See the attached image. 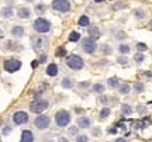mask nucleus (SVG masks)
Wrapping results in <instances>:
<instances>
[{
  "label": "nucleus",
  "instance_id": "obj_11",
  "mask_svg": "<svg viewBox=\"0 0 152 142\" xmlns=\"http://www.w3.org/2000/svg\"><path fill=\"white\" fill-rule=\"evenodd\" d=\"M17 14H19L20 19H30L31 17V10L28 9V7H20L19 11H17Z\"/></svg>",
  "mask_w": 152,
  "mask_h": 142
},
{
  "label": "nucleus",
  "instance_id": "obj_30",
  "mask_svg": "<svg viewBox=\"0 0 152 142\" xmlns=\"http://www.w3.org/2000/svg\"><path fill=\"white\" fill-rule=\"evenodd\" d=\"M117 62L120 65H123V66H125V65H128V58H127L125 55H121V56L117 58Z\"/></svg>",
  "mask_w": 152,
  "mask_h": 142
},
{
  "label": "nucleus",
  "instance_id": "obj_13",
  "mask_svg": "<svg viewBox=\"0 0 152 142\" xmlns=\"http://www.w3.org/2000/svg\"><path fill=\"white\" fill-rule=\"evenodd\" d=\"M11 35L16 37V38H21L24 35V28L21 26H14L11 28Z\"/></svg>",
  "mask_w": 152,
  "mask_h": 142
},
{
  "label": "nucleus",
  "instance_id": "obj_44",
  "mask_svg": "<svg viewBox=\"0 0 152 142\" xmlns=\"http://www.w3.org/2000/svg\"><path fill=\"white\" fill-rule=\"evenodd\" d=\"M83 111H85L83 108H75V113H77V114H82Z\"/></svg>",
  "mask_w": 152,
  "mask_h": 142
},
{
  "label": "nucleus",
  "instance_id": "obj_8",
  "mask_svg": "<svg viewBox=\"0 0 152 142\" xmlns=\"http://www.w3.org/2000/svg\"><path fill=\"white\" fill-rule=\"evenodd\" d=\"M13 121L16 125H23V124L28 123V114L25 111H17L13 114Z\"/></svg>",
  "mask_w": 152,
  "mask_h": 142
},
{
  "label": "nucleus",
  "instance_id": "obj_42",
  "mask_svg": "<svg viewBox=\"0 0 152 142\" xmlns=\"http://www.w3.org/2000/svg\"><path fill=\"white\" fill-rule=\"evenodd\" d=\"M38 64H39V61H32L31 66H32V68H37V66H38Z\"/></svg>",
  "mask_w": 152,
  "mask_h": 142
},
{
  "label": "nucleus",
  "instance_id": "obj_3",
  "mask_svg": "<svg viewBox=\"0 0 152 142\" xmlns=\"http://www.w3.org/2000/svg\"><path fill=\"white\" fill-rule=\"evenodd\" d=\"M55 123L58 127H66L70 123V114L66 110H61L55 114Z\"/></svg>",
  "mask_w": 152,
  "mask_h": 142
},
{
  "label": "nucleus",
  "instance_id": "obj_48",
  "mask_svg": "<svg viewBox=\"0 0 152 142\" xmlns=\"http://www.w3.org/2000/svg\"><path fill=\"white\" fill-rule=\"evenodd\" d=\"M96 3H101V1H104V0H95Z\"/></svg>",
  "mask_w": 152,
  "mask_h": 142
},
{
  "label": "nucleus",
  "instance_id": "obj_1",
  "mask_svg": "<svg viewBox=\"0 0 152 142\" xmlns=\"http://www.w3.org/2000/svg\"><path fill=\"white\" fill-rule=\"evenodd\" d=\"M47 108H48V101L44 100V98H35V100L30 104L31 113H35V114H41V113L45 111Z\"/></svg>",
  "mask_w": 152,
  "mask_h": 142
},
{
  "label": "nucleus",
  "instance_id": "obj_37",
  "mask_svg": "<svg viewBox=\"0 0 152 142\" xmlns=\"http://www.w3.org/2000/svg\"><path fill=\"white\" fill-rule=\"evenodd\" d=\"M77 132H79V127H70L69 128V134L70 135H77Z\"/></svg>",
  "mask_w": 152,
  "mask_h": 142
},
{
  "label": "nucleus",
  "instance_id": "obj_32",
  "mask_svg": "<svg viewBox=\"0 0 152 142\" xmlns=\"http://www.w3.org/2000/svg\"><path fill=\"white\" fill-rule=\"evenodd\" d=\"M55 55H57V56H65V55H66V49H65L63 46H59L57 49V54H55Z\"/></svg>",
  "mask_w": 152,
  "mask_h": 142
},
{
  "label": "nucleus",
  "instance_id": "obj_18",
  "mask_svg": "<svg viewBox=\"0 0 152 142\" xmlns=\"http://www.w3.org/2000/svg\"><path fill=\"white\" fill-rule=\"evenodd\" d=\"M89 37L93 39H97L100 37V32H99V28H96V27H92L90 28V31H89Z\"/></svg>",
  "mask_w": 152,
  "mask_h": 142
},
{
  "label": "nucleus",
  "instance_id": "obj_33",
  "mask_svg": "<svg viewBox=\"0 0 152 142\" xmlns=\"http://www.w3.org/2000/svg\"><path fill=\"white\" fill-rule=\"evenodd\" d=\"M110 116V110H108L107 107H104L103 110L100 111V118H106V117Z\"/></svg>",
  "mask_w": 152,
  "mask_h": 142
},
{
  "label": "nucleus",
  "instance_id": "obj_41",
  "mask_svg": "<svg viewBox=\"0 0 152 142\" xmlns=\"http://www.w3.org/2000/svg\"><path fill=\"white\" fill-rule=\"evenodd\" d=\"M45 61H47V55H44V54H42V55L39 56V62H45Z\"/></svg>",
  "mask_w": 152,
  "mask_h": 142
},
{
  "label": "nucleus",
  "instance_id": "obj_38",
  "mask_svg": "<svg viewBox=\"0 0 152 142\" xmlns=\"http://www.w3.org/2000/svg\"><path fill=\"white\" fill-rule=\"evenodd\" d=\"M10 132H11V127H10V125H4V128H3V134H4V135H9Z\"/></svg>",
  "mask_w": 152,
  "mask_h": 142
},
{
  "label": "nucleus",
  "instance_id": "obj_31",
  "mask_svg": "<svg viewBox=\"0 0 152 142\" xmlns=\"http://www.w3.org/2000/svg\"><path fill=\"white\" fill-rule=\"evenodd\" d=\"M101 51H103V54L104 55H110L111 52H113V49H111V46H108V45H101Z\"/></svg>",
  "mask_w": 152,
  "mask_h": 142
},
{
  "label": "nucleus",
  "instance_id": "obj_39",
  "mask_svg": "<svg viewBox=\"0 0 152 142\" xmlns=\"http://www.w3.org/2000/svg\"><path fill=\"white\" fill-rule=\"evenodd\" d=\"M99 101H100L101 104H107V101H108V97H106V96H101L100 98H99Z\"/></svg>",
  "mask_w": 152,
  "mask_h": 142
},
{
  "label": "nucleus",
  "instance_id": "obj_5",
  "mask_svg": "<svg viewBox=\"0 0 152 142\" xmlns=\"http://www.w3.org/2000/svg\"><path fill=\"white\" fill-rule=\"evenodd\" d=\"M52 9L61 13H68L70 10V3L68 0H52Z\"/></svg>",
  "mask_w": 152,
  "mask_h": 142
},
{
  "label": "nucleus",
  "instance_id": "obj_14",
  "mask_svg": "<svg viewBox=\"0 0 152 142\" xmlns=\"http://www.w3.org/2000/svg\"><path fill=\"white\" fill-rule=\"evenodd\" d=\"M47 75L51 76V78H54V76H57L58 75V66L55 64H49L47 66Z\"/></svg>",
  "mask_w": 152,
  "mask_h": 142
},
{
  "label": "nucleus",
  "instance_id": "obj_34",
  "mask_svg": "<svg viewBox=\"0 0 152 142\" xmlns=\"http://www.w3.org/2000/svg\"><path fill=\"white\" fill-rule=\"evenodd\" d=\"M76 142H89V136L87 135H77Z\"/></svg>",
  "mask_w": 152,
  "mask_h": 142
},
{
  "label": "nucleus",
  "instance_id": "obj_22",
  "mask_svg": "<svg viewBox=\"0 0 152 142\" xmlns=\"http://www.w3.org/2000/svg\"><path fill=\"white\" fill-rule=\"evenodd\" d=\"M118 90H120L121 94H128L131 91V86L130 84H121V86H118Z\"/></svg>",
  "mask_w": 152,
  "mask_h": 142
},
{
  "label": "nucleus",
  "instance_id": "obj_9",
  "mask_svg": "<svg viewBox=\"0 0 152 142\" xmlns=\"http://www.w3.org/2000/svg\"><path fill=\"white\" fill-rule=\"evenodd\" d=\"M96 48H97V44H96V39L90 38V37H87V38L83 39V49L87 52V54H95Z\"/></svg>",
  "mask_w": 152,
  "mask_h": 142
},
{
  "label": "nucleus",
  "instance_id": "obj_36",
  "mask_svg": "<svg viewBox=\"0 0 152 142\" xmlns=\"http://www.w3.org/2000/svg\"><path fill=\"white\" fill-rule=\"evenodd\" d=\"M137 48H138V51H146V49H148L146 44H144V42H138V44H137Z\"/></svg>",
  "mask_w": 152,
  "mask_h": 142
},
{
  "label": "nucleus",
  "instance_id": "obj_47",
  "mask_svg": "<svg viewBox=\"0 0 152 142\" xmlns=\"http://www.w3.org/2000/svg\"><path fill=\"white\" fill-rule=\"evenodd\" d=\"M0 37H3V30L0 28Z\"/></svg>",
  "mask_w": 152,
  "mask_h": 142
},
{
  "label": "nucleus",
  "instance_id": "obj_43",
  "mask_svg": "<svg viewBox=\"0 0 152 142\" xmlns=\"http://www.w3.org/2000/svg\"><path fill=\"white\" fill-rule=\"evenodd\" d=\"M58 142H69V141H68V138H63V136H61V138L58 139Z\"/></svg>",
  "mask_w": 152,
  "mask_h": 142
},
{
  "label": "nucleus",
  "instance_id": "obj_24",
  "mask_svg": "<svg viewBox=\"0 0 152 142\" xmlns=\"http://www.w3.org/2000/svg\"><path fill=\"white\" fill-rule=\"evenodd\" d=\"M79 38H80V34L77 31H72L69 34V41L70 42H76V41H79Z\"/></svg>",
  "mask_w": 152,
  "mask_h": 142
},
{
  "label": "nucleus",
  "instance_id": "obj_45",
  "mask_svg": "<svg viewBox=\"0 0 152 142\" xmlns=\"http://www.w3.org/2000/svg\"><path fill=\"white\" fill-rule=\"evenodd\" d=\"M108 134H115V128H111V129H108Z\"/></svg>",
  "mask_w": 152,
  "mask_h": 142
},
{
  "label": "nucleus",
  "instance_id": "obj_20",
  "mask_svg": "<svg viewBox=\"0 0 152 142\" xmlns=\"http://www.w3.org/2000/svg\"><path fill=\"white\" fill-rule=\"evenodd\" d=\"M92 90L95 91V93H97V94H101L103 91L106 90V87L101 83H96V84H93V89H92Z\"/></svg>",
  "mask_w": 152,
  "mask_h": 142
},
{
  "label": "nucleus",
  "instance_id": "obj_46",
  "mask_svg": "<svg viewBox=\"0 0 152 142\" xmlns=\"http://www.w3.org/2000/svg\"><path fill=\"white\" fill-rule=\"evenodd\" d=\"M115 142H127V141H125V139H124V138H118V139H117V141H115Z\"/></svg>",
  "mask_w": 152,
  "mask_h": 142
},
{
  "label": "nucleus",
  "instance_id": "obj_17",
  "mask_svg": "<svg viewBox=\"0 0 152 142\" xmlns=\"http://www.w3.org/2000/svg\"><path fill=\"white\" fill-rule=\"evenodd\" d=\"M77 24L80 27H89L90 26V19H89L87 16H82V17L79 19V21H77Z\"/></svg>",
  "mask_w": 152,
  "mask_h": 142
},
{
  "label": "nucleus",
  "instance_id": "obj_23",
  "mask_svg": "<svg viewBox=\"0 0 152 142\" xmlns=\"http://www.w3.org/2000/svg\"><path fill=\"white\" fill-rule=\"evenodd\" d=\"M118 52L123 54V55H127V54H130V46L127 44H120L118 45Z\"/></svg>",
  "mask_w": 152,
  "mask_h": 142
},
{
  "label": "nucleus",
  "instance_id": "obj_16",
  "mask_svg": "<svg viewBox=\"0 0 152 142\" xmlns=\"http://www.w3.org/2000/svg\"><path fill=\"white\" fill-rule=\"evenodd\" d=\"M61 84H62L63 89H72V87H73V80L70 78H63Z\"/></svg>",
  "mask_w": 152,
  "mask_h": 142
},
{
  "label": "nucleus",
  "instance_id": "obj_50",
  "mask_svg": "<svg viewBox=\"0 0 152 142\" xmlns=\"http://www.w3.org/2000/svg\"><path fill=\"white\" fill-rule=\"evenodd\" d=\"M149 27H151V28H152V20H151V21H149Z\"/></svg>",
  "mask_w": 152,
  "mask_h": 142
},
{
  "label": "nucleus",
  "instance_id": "obj_21",
  "mask_svg": "<svg viewBox=\"0 0 152 142\" xmlns=\"http://www.w3.org/2000/svg\"><path fill=\"white\" fill-rule=\"evenodd\" d=\"M45 42H47V41H45L44 38H37L35 42H34V49H41V48L45 45Z\"/></svg>",
  "mask_w": 152,
  "mask_h": 142
},
{
  "label": "nucleus",
  "instance_id": "obj_19",
  "mask_svg": "<svg viewBox=\"0 0 152 142\" xmlns=\"http://www.w3.org/2000/svg\"><path fill=\"white\" fill-rule=\"evenodd\" d=\"M107 84H108V87H118V84H120V82H118V78H117V76L110 78L107 80Z\"/></svg>",
  "mask_w": 152,
  "mask_h": 142
},
{
  "label": "nucleus",
  "instance_id": "obj_12",
  "mask_svg": "<svg viewBox=\"0 0 152 142\" xmlns=\"http://www.w3.org/2000/svg\"><path fill=\"white\" fill-rule=\"evenodd\" d=\"M90 125H92V121L89 120L87 117H80L79 120H77V127L79 128H90Z\"/></svg>",
  "mask_w": 152,
  "mask_h": 142
},
{
  "label": "nucleus",
  "instance_id": "obj_6",
  "mask_svg": "<svg viewBox=\"0 0 152 142\" xmlns=\"http://www.w3.org/2000/svg\"><path fill=\"white\" fill-rule=\"evenodd\" d=\"M21 68V62L19 59H7L4 62V71L9 72V73H14L17 72Z\"/></svg>",
  "mask_w": 152,
  "mask_h": 142
},
{
  "label": "nucleus",
  "instance_id": "obj_7",
  "mask_svg": "<svg viewBox=\"0 0 152 142\" xmlns=\"http://www.w3.org/2000/svg\"><path fill=\"white\" fill-rule=\"evenodd\" d=\"M49 117L44 116V114H38V117L35 118V121H34V125L37 127L38 129H45L49 127Z\"/></svg>",
  "mask_w": 152,
  "mask_h": 142
},
{
  "label": "nucleus",
  "instance_id": "obj_26",
  "mask_svg": "<svg viewBox=\"0 0 152 142\" xmlns=\"http://www.w3.org/2000/svg\"><path fill=\"white\" fill-rule=\"evenodd\" d=\"M144 59H145V55H144L142 52H138V54H135V55H134V61H135L137 64L144 62Z\"/></svg>",
  "mask_w": 152,
  "mask_h": 142
},
{
  "label": "nucleus",
  "instance_id": "obj_28",
  "mask_svg": "<svg viewBox=\"0 0 152 142\" xmlns=\"http://www.w3.org/2000/svg\"><path fill=\"white\" fill-rule=\"evenodd\" d=\"M45 10H47V7H45V4H42V3H39V4L35 6V11H37L38 14H44Z\"/></svg>",
  "mask_w": 152,
  "mask_h": 142
},
{
  "label": "nucleus",
  "instance_id": "obj_10",
  "mask_svg": "<svg viewBox=\"0 0 152 142\" xmlns=\"http://www.w3.org/2000/svg\"><path fill=\"white\" fill-rule=\"evenodd\" d=\"M34 141V134H32L30 129H24L21 132V139L20 142H32Z\"/></svg>",
  "mask_w": 152,
  "mask_h": 142
},
{
  "label": "nucleus",
  "instance_id": "obj_15",
  "mask_svg": "<svg viewBox=\"0 0 152 142\" xmlns=\"http://www.w3.org/2000/svg\"><path fill=\"white\" fill-rule=\"evenodd\" d=\"M0 14H1L3 19H10L13 16V9L11 7H3L1 11H0Z\"/></svg>",
  "mask_w": 152,
  "mask_h": 142
},
{
  "label": "nucleus",
  "instance_id": "obj_49",
  "mask_svg": "<svg viewBox=\"0 0 152 142\" xmlns=\"http://www.w3.org/2000/svg\"><path fill=\"white\" fill-rule=\"evenodd\" d=\"M25 1H27V3H32L34 0H25Z\"/></svg>",
  "mask_w": 152,
  "mask_h": 142
},
{
  "label": "nucleus",
  "instance_id": "obj_27",
  "mask_svg": "<svg viewBox=\"0 0 152 142\" xmlns=\"http://www.w3.org/2000/svg\"><path fill=\"white\" fill-rule=\"evenodd\" d=\"M134 14H135V17H137L138 20H142L144 17H145V11H144L142 9H135Z\"/></svg>",
  "mask_w": 152,
  "mask_h": 142
},
{
  "label": "nucleus",
  "instance_id": "obj_35",
  "mask_svg": "<svg viewBox=\"0 0 152 142\" xmlns=\"http://www.w3.org/2000/svg\"><path fill=\"white\" fill-rule=\"evenodd\" d=\"M115 38L117 39H125L127 34L125 32H123V31H118V32H115Z\"/></svg>",
  "mask_w": 152,
  "mask_h": 142
},
{
  "label": "nucleus",
  "instance_id": "obj_4",
  "mask_svg": "<svg viewBox=\"0 0 152 142\" xmlns=\"http://www.w3.org/2000/svg\"><path fill=\"white\" fill-rule=\"evenodd\" d=\"M66 65H68V68L73 69V71H79V69L83 68L85 62H83V59L79 55H70L69 58L66 59Z\"/></svg>",
  "mask_w": 152,
  "mask_h": 142
},
{
  "label": "nucleus",
  "instance_id": "obj_51",
  "mask_svg": "<svg viewBox=\"0 0 152 142\" xmlns=\"http://www.w3.org/2000/svg\"><path fill=\"white\" fill-rule=\"evenodd\" d=\"M48 142H52V141H48Z\"/></svg>",
  "mask_w": 152,
  "mask_h": 142
},
{
  "label": "nucleus",
  "instance_id": "obj_2",
  "mask_svg": "<svg viewBox=\"0 0 152 142\" xmlns=\"http://www.w3.org/2000/svg\"><path fill=\"white\" fill-rule=\"evenodd\" d=\"M34 30L39 32V34H45V32H48L51 30V23L47 19L39 17V19L34 21Z\"/></svg>",
  "mask_w": 152,
  "mask_h": 142
},
{
  "label": "nucleus",
  "instance_id": "obj_29",
  "mask_svg": "<svg viewBox=\"0 0 152 142\" xmlns=\"http://www.w3.org/2000/svg\"><path fill=\"white\" fill-rule=\"evenodd\" d=\"M133 89H134V91H135V93H142L145 87H144V84H142V83H135Z\"/></svg>",
  "mask_w": 152,
  "mask_h": 142
},
{
  "label": "nucleus",
  "instance_id": "obj_25",
  "mask_svg": "<svg viewBox=\"0 0 152 142\" xmlns=\"http://www.w3.org/2000/svg\"><path fill=\"white\" fill-rule=\"evenodd\" d=\"M121 111H123V114L130 116V114L133 113V108H131V106H128V104H123V106H121Z\"/></svg>",
  "mask_w": 152,
  "mask_h": 142
},
{
  "label": "nucleus",
  "instance_id": "obj_40",
  "mask_svg": "<svg viewBox=\"0 0 152 142\" xmlns=\"http://www.w3.org/2000/svg\"><path fill=\"white\" fill-rule=\"evenodd\" d=\"M92 134H93V136H99V135L101 134V129H100V128H95Z\"/></svg>",
  "mask_w": 152,
  "mask_h": 142
}]
</instances>
